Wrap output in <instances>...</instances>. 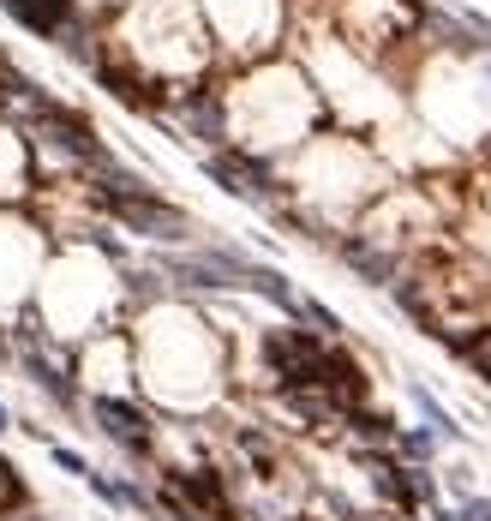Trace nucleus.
I'll return each mask as SVG.
<instances>
[{
  "label": "nucleus",
  "mask_w": 491,
  "mask_h": 521,
  "mask_svg": "<svg viewBox=\"0 0 491 521\" xmlns=\"http://www.w3.org/2000/svg\"><path fill=\"white\" fill-rule=\"evenodd\" d=\"M102 204H108V216H114L120 228H132V234H144V240H168V246L192 240V216L174 210V204H162L150 186H138V192L102 186Z\"/></svg>",
  "instance_id": "1"
},
{
  "label": "nucleus",
  "mask_w": 491,
  "mask_h": 521,
  "mask_svg": "<svg viewBox=\"0 0 491 521\" xmlns=\"http://www.w3.org/2000/svg\"><path fill=\"white\" fill-rule=\"evenodd\" d=\"M90 420H96V432H102L114 450H126V456H150V450H156L150 414H144L138 402L114 396V390H96V396H90Z\"/></svg>",
  "instance_id": "2"
},
{
  "label": "nucleus",
  "mask_w": 491,
  "mask_h": 521,
  "mask_svg": "<svg viewBox=\"0 0 491 521\" xmlns=\"http://www.w3.org/2000/svg\"><path fill=\"white\" fill-rule=\"evenodd\" d=\"M0 12H6L12 24H24L30 36H42V42H60V36L72 30L78 0H0Z\"/></svg>",
  "instance_id": "3"
},
{
  "label": "nucleus",
  "mask_w": 491,
  "mask_h": 521,
  "mask_svg": "<svg viewBox=\"0 0 491 521\" xmlns=\"http://www.w3.org/2000/svg\"><path fill=\"white\" fill-rule=\"evenodd\" d=\"M84 486H90V498H96V504H108L114 516H144V521L156 516V504H150L132 480H108L102 468H90V474H84Z\"/></svg>",
  "instance_id": "4"
},
{
  "label": "nucleus",
  "mask_w": 491,
  "mask_h": 521,
  "mask_svg": "<svg viewBox=\"0 0 491 521\" xmlns=\"http://www.w3.org/2000/svg\"><path fill=\"white\" fill-rule=\"evenodd\" d=\"M408 402H414V414L426 420V432H432L438 444H462V438H468V426H462V420H456V414H450L426 384H420V378H408Z\"/></svg>",
  "instance_id": "5"
},
{
  "label": "nucleus",
  "mask_w": 491,
  "mask_h": 521,
  "mask_svg": "<svg viewBox=\"0 0 491 521\" xmlns=\"http://www.w3.org/2000/svg\"><path fill=\"white\" fill-rule=\"evenodd\" d=\"M336 252H342V264H348V270H360V276H366V282H372V288H384V282H390V276H396V264H390V258H384V252H372V246H366V240H360V234H348V240H342V246H336Z\"/></svg>",
  "instance_id": "6"
},
{
  "label": "nucleus",
  "mask_w": 491,
  "mask_h": 521,
  "mask_svg": "<svg viewBox=\"0 0 491 521\" xmlns=\"http://www.w3.org/2000/svg\"><path fill=\"white\" fill-rule=\"evenodd\" d=\"M42 450H48V462H54V468H60V474H66V480H84V474H90V468H96V462H90V456H84V450H72V444H60V438H48V444H42Z\"/></svg>",
  "instance_id": "7"
},
{
  "label": "nucleus",
  "mask_w": 491,
  "mask_h": 521,
  "mask_svg": "<svg viewBox=\"0 0 491 521\" xmlns=\"http://www.w3.org/2000/svg\"><path fill=\"white\" fill-rule=\"evenodd\" d=\"M396 450H402L408 462H432V456H438V438H432L426 426H408V432H396Z\"/></svg>",
  "instance_id": "8"
},
{
  "label": "nucleus",
  "mask_w": 491,
  "mask_h": 521,
  "mask_svg": "<svg viewBox=\"0 0 491 521\" xmlns=\"http://www.w3.org/2000/svg\"><path fill=\"white\" fill-rule=\"evenodd\" d=\"M456 354L462 360H474V372L491 384V330H480V336H468V342H456Z\"/></svg>",
  "instance_id": "9"
},
{
  "label": "nucleus",
  "mask_w": 491,
  "mask_h": 521,
  "mask_svg": "<svg viewBox=\"0 0 491 521\" xmlns=\"http://www.w3.org/2000/svg\"><path fill=\"white\" fill-rule=\"evenodd\" d=\"M300 318H306V324H318V336H330V342L342 336V318H336L324 300H300Z\"/></svg>",
  "instance_id": "10"
},
{
  "label": "nucleus",
  "mask_w": 491,
  "mask_h": 521,
  "mask_svg": "<svg viewBox=\"0 0 491 521\" xmlns=\"http://www.w3.org/2000/svg\"><path fill=\"white\" fill-rule=\"evenodd\" d=\"M456 521H491V498H486V492L456 498Z\"/></svg>",
  "instance_id": "11"
},
{
  "label": "nucleus",
  "mask_w": 491,
  "mask_h": 521,
  "mask_svg": "<svg viewBox=\"0 0 491 521\" xmlns=\"http://www.w3.org/2000/svg\"><path fill=\"white\" fill-rule=\"evenodd\" d=\"M0 156H6V162H24V138L6 132V126H0Z\"/></svg>",
  "instance_id": "12"
},
{
  "label": "nucleus",
  "mask_w": 491,
  "mask_h": 521,
  "mask_svg": "<svg viewBox=\"0 0 491 521\" xmlns=\"http://www.w3.org/2000/svg\"><path fill=\"white\" fill-rule=\"evenodd\" d=\"M12 426H18V420H12V408H6V402H0V438H6V432H12Z\"/></svg>",
  "instance_id": "13"
},
{
  "label": "nucleus",
  "mask_w": 491,
  "mask_h": 521,
  "mask_svg": "<svg viewBox=\"0 0 491 521\" xmlns=\"http://www.w3.org/2000/svg\"><path fill=\"white\" fill-rule=\"evenodd\" d=\"M18 521H48V516H18Z\"/></svg>",
  "instance_id": "14"
},
{
  "label": "nucleus",
  "mask_w": 491,
  "mask_h": 521,
  "mask_svg": "<svg viewBox=\"0 0 491 521\" xmlns=\"http://www.w3.org/2000/svg\"><path fill=\"white\" fill-rule=\"evenodd\" d=\"M408 6H420V0H408Z\"/></svg>",
  "instance_id": "15"
},
{
  "label": "nucleus",
  "mask_w": 491,
  "mask_h": 521,
  "mask_svg": "<svg viewBox=\"0 0 491 521\" xmlns=\"http://www.w3.org/2000/svg\"><path fill=\"white\" fill-rule=\"evenodd\" d=\"M486 54H491V42H486Z\"/></svg>",
  "instance_id": "16"
},
{
  "label": "nucleus",
  "mask_w": 491,
  "mask_h": 521,
  "mask_svg": "<svg viewBox=\"0 0 491 521\" xmlns=\"http://www.w3.org/2000/svg\"><path fill=\"white\" fill-rule=\"evenodd\" d=\"M408 521H414V516H408Z\"/></svg>",
  "instance_id": "17"
}]
</instances>
